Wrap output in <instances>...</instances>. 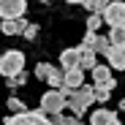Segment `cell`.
Listing matches in <instances>:
<instances>
[{
  "instance_id": "cell-17",
  "label": "cell",
  "mask_w": 125,
  "mask_h": 125,
  "mask_svg": "<svg viewBox=\"0 0 125 125\" xmlns=\"http://www.w3.org/2000/svg\"><path fill=\"white\" fill-rule=\"evenodd\" d=\"M109 3H112V0H84L82 6H84L90 14H103V8H106Z\"/></svg>"
},
{
  "instance_id": "cell-18",
  "label": "cell",
  "mask_w": 125,
  "mask_h": 125,
  "mask_svg": "<svg viewBox=\"0 0 125 125\" xmlns=\"http://www.w3.org/2000/svg\"><path fill=\"white\" fill-rule=\"evenodd\" d=\"M25 82H27V73L19 71L16 76H8V79H6V84H8V90H16V87H22Z\"/></svg>"
},
{
  "instance_id": "cell-24",
  "label": "cell",
  "mask_w": 125,
  "mask_h": 125,
  "mask_svg": "<svg viewBox=\"0 0 125 125\" xmlns=\"http://www.w3.org/2000/svg\"><path fill=\"white\" fill-rule=\"evenodd\" d=\"M49 120H52V125H65V122H68V117L62 114V112H57V114H49Z\"/></svg>"
},
{
  "instance_id": "cell-25",
  "label": "cell",
  "mask_w": 125,
  "mask_h": 125,
  "mask_svg": "<svg viewBox=\"0 0 125 125\" xmlns=\"http://www.w3.org/2000/svg\"><path fill=\"white\" fill-rule=\"evenodd\" d=\"M22 35H25V38H30V41H33V38H35V35H38V25H27V27H25V33H22Z\"/></svg>"
},
{
  "instance_id": "cell-9",
  "label": "cell",
  "mask_w": 125,
  "mask_h": 125,
  "mask_svg": "<svg viewBox=\"0 0 125 125\" xmlns=\"http://www.w3.org/2000/svg\"><path fill=\"white\" fill-rule=\"evenodd\" d=\"M93 84H114L112 68H109V65H101V62H95V68H93Z\"/></svg>"
},
{
  "instance_id": "cell-4",
  "label": "cell",
  "mask_w": 125,
  "mask_h": 125,
  "mask_svg": "<svg viewBox=\"0 0 125 125\" xmlns=\"http://www.w3.org/2000/svg\"><path fill=\"white\" fill-rule=\"evenodd\" d=\"M62 109H65V95H62V90L49 87L44 95H41V112L44 114H57Z\"/></svg>"
},
{
  "instance_id": "cell-10",
  "label": "cell",
  "mask_w": 125,
  "mask_h": 125,
  "mask_svg": "<svg viewBox=\"0 0 125 125\" xmlns=\"http://www.w3.org/2000/svg\"><path fill=\"white\" fill-rule=\"evenodd\" d=\"M117 122V112L112 109H98L90 114V125H114Z\"/></svg>"
},
{
  "instance_id": "cell-12",
  "label": "cell",
  "mask_w": 125,
  "mask_h": 125,
  "mask_svg": "<svg viewBox=\"0 0 125 125\" xmlns=\"http://www.w3.org/2000/svg\"><path fill=\"white\" fill-rule=\"evenodd\" d=\"M25 27H27V22L22 16H19V19H3V25H0V30H3L6 35H22Z\"/></svg>"
},
{
  "instance_id": "cell-23",
  "label": "cell",
  "mask_w": 125,
  "mask_h": 125,
  "mask_svg": "<svg viewBox=\"0 0 125 125\" xmlns=\"http://www.w3.org/2000/svg\"><path fill=\"white\" fill-rule=\"evenodd\" d=\"M46 73H49V62H38V65H35V76L44 82V79H46Z\"/></svg>"
},
{
  "instance_id": "cell-16",
  "label": "cell",
  "mask_w": 125,
  "mask_h": 125,
  "mask_svg": "<svg viewBox=\"0 0 125 125\" xmlns=\"http://www.w3.org/2000/svg\"><path fill=\"white\" fill-rule=\"evenodd\" d=\"M93 90H95V101L98 103H106L112 90H114V84H93Z\"/></svg>"
},
{
  "instance_id": "cell-7",
  "label": "cell",
  "mask_w": 125,
  "mask_h": 125,
  "mask_svg": "<svg viewBox=\"0 0 125 125\" xmlns=\"http://www.w3.org/2000/svg\"><path fill=\"white\" fill-rule=\"evenodd\" d=\"M65 73H62V87L60 90H76L84 84V71L82 68H62Z\"/></svg>"
},
{
  "instance_id": "cell-14",
  "label": "cell",
  "mask_w": 125,
  "mask_h": 125,
  "mask_svg": "<svg viewBox=\"0 0 125 125\" xmlns=\"http://www.w3.org/2000/svg\"><path fill=\"white\" fill-rule=\"evenodd\" d=\"M62 73H65V71H62V68H54V65H49V73H46V84L49 87H54V90H60L62 87Z\"/></svg>"
},
{
  "instance_id": "cell-22",
  "label": "cell",
  "mask_w": 125,
  "mask_h": 125,
  "mask_svg": "<svg viewBox=\"0 0 125 125\" xmlns=\"http://www.w3.org/2000/svg\"><path fill=\"white\" fill-rule=\"evenodd\" d=\"M95 41H98V33L87 30V33H84V38H82V46H90V49L95 52Z\"/></svg>"
},
{
  "instance_id": "cell-13",
  "label": "cell",
  "mask_w": 125,
  "mask_h": 125,
  "mask_svg": "<svg viewBox=\"0 0 125 125\" xmlns=\"http://www.w3.org/2000/svg\"><path fill=\"white\" fill-rule=\"evenodd\" d=\"M60 68H79V46L60 52Z\"/></svg>"
},
{
  "instance_id": "cell-1",
  "label": "cell",
  "mask_w": 125,
  "mask_h": 125,
  "mask_svg": "<svg viewBox=\"0 0 125 125\" xmlns=\"http://www.w3.org/2000/svg\"><path fill=\"white\" fill-rule=\"evenodd\" d=\"M62 95H65V106L73 112V117H84L87 109L93 106V101H95V90L87 87V84H82L76 90H62Z\"/></svg>"
},
{
  "instance_id": "cell-27",
  "label": "cell",
  "mask_w": 125,
  "mask_h": 125,
  "mask_svg": "<svg viewBox=\"0 0 125 125\" xmlns=\"http://www.w3.org/2000/svg\"><path fill=\"white\" fill-rule=\"evenodd\" d=\"M65 3H84V0H65Z\"/></svg>"
},
{
  "instance_id": "cell-5",
  "label": "cell",
  "mask_w": 125,
  "mask_h": 125,
  "mask_svg": "<svg viewBox=\"0 0 125 125\" xmlns=\"http://www.w3.org/2000/svg\"><path fill=\"white\" fill-rule=\"evenodd\" d=\"M103 22H106L109 27L114 25H125V0H112V3L103 8Z\"/></svg>"
},
{
  "instance_id": "cell-3",
  "label": "cell",
  "mask_w": 125,
  "mask_h": 125,
  "mask_svg": "<svg viewBox=\"0 0 125 125\" xmlns=\"http://www.w3.org/2000/svg\"><path fill=\"white\" fill-rule=\"evenodd\" d=\"M3 125H52V120H49V114H44V112H19V114H11Z\"/></svg>"
},
{
  "instance_id": "cell-28",
  "label": "cell",
  "mask_w": 125,
  "mask_h": 125,
  "mask_svg": "<svg viewBox=\"0 0 125 125\" xmlns=\"http://www.w3.org/2000/svg\"><path fill=\"white\" fill-rule=\"evenodd\" d=\"M114 125H122V122H120V120H117V122H114Z\"/></svg>"
},
{
  "instance_id": "cell-8",
  "label": "cell",
  "mask_w": 125,
  "mask_h": 125,
  "mask_svg": "<svg viewBox=\"0 0 125 125\" xmlns=\"http://www.w3.org/2000/svg\"><path fill=\"white\" fill-rule=\"evenodd\" d=\"M106 60H109V68H114V71H125V44H122V46H109Z\"/></svg>"
},
{
  "instance_id": "cell-19",
  "label": "cell",
  "mask_w": 125,
  "mask_h": 125,
  "mask_svg": "<svg viewBox=\"0 0 125 125\" xmlns=\"http://www.w3.org/2000/svg\"><path fill=\"white\" fill-rule=\"evenodd\" d=\"M6 109H8V112H14V114H19V112H27V106H25V103L19 101L16 95H11V98H8V103H6Z\"/></svg>"
},
{
  "instance_id": "cell-20",
  "label": "cell",
  "mask_w": 125,
  "mask_h": 125,
  "mask_svg": "<svg viewBox=\"0 0 125 125\" xmlns=\"http://www.w3.org/2000/svg\"><path fill=\"white\" fill-rule=\"evenodd\" d=\"M103 25V16L101 14H90L87 16V30H93V33H98V27Z\"/></svg>"
},
{
  "instance_id": "cell-26",
  "label": "cell",
  "mask_w": 125,
  "mask_h": 125,
  "mask_svg": "<svg viewBox=\"0 0 125 125\" xmlns=\"http://www.w3.org/2000/svg\"><path fill=\"white\" fill-rule=\"evenodd\" d=\"M120 109H122V112H125V98H122V101H120Z\"/></svg>"
},
{
  "instance_id": "cell-11",
  "label": "cell",
  "mask_w": 125,
  "mask_h": 125,
  "mask_svg": "<svg viewBox=\"0 0 125 125\" xmlns=\"http://www.w3.org/2000/svg\"><path fill=\"white\" fill-rule=\"evenodd\" d=\"M95 62H98V54L90 46H79V68L82 71H93Z\"/></svg>"
},
{
  "instance_id": "cell-21",
  "label": "cell",
  "mask_w": 125,
  "mask_h": 125,
  "mask_svg": "<svg viewBox=\"0 0 125 125\" xmlns=\"http://www.w3.org/2000/svg\"><path fill=\"white\" fill-rule=\"evenodd\" d=\"M109 46H112L109 38H106V35H98V41H95V54H106Z\"/></svg>"
},
{
  "instance_id": "cell-6",
  "label": "cell",
  "mask_w": 125,
  "mask_h": 125,
  "mask_svg": "<svg viewBox=\"0 0 125 125\" xmlns=\"http://www.w3.org/2000/svg\"><path fill=\"white\" fill-rule=\"evenodd\" d=\"M25 0H0V19H19L25 14Z\"/></svg>"
},
{
  "instance_id": "cell-2",
  "label": "cell",
  "mask_w": 125,
  "mask_h": 125,
  "mask_svg": "<svg viewBox=\"0 0 125 125\" xmlns=\"http://www.w3.org/2000/svg\"><path fill=\"white\" fill-rule=\"evenodd\" d=\"M19 71H25V54L19 49H8L6 54H0V73H3L6 79L16 76Z\"/></svg>"
},
{
  "instance_id": "cell-15",
  "label": "cell",
  "mask_w": 125,
  "mask_h": 125,
  "mask_svg": "<svg viewBox=\"0 0 125 125\" xmlns=\"http://www.w3.org/2000/svg\"><path fill=\"white\" fill-rule=\"evenodd\" d=\"M106 38H109L112 46H122V44H125V25H114Z\"/></svg>"
}]
</instances>
